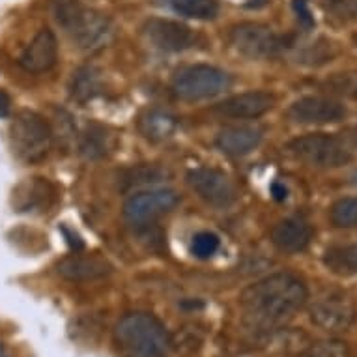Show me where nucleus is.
<instances>
[{
    "mask_svg": "<svg viewBox=\"0 0 357 357\" xmlns=\"http://www.w3.org/2000/svg\"><path fill=\"white\" fill-rule=\"evenodd\" d=\"M114 342L123 357H167L170 339L163 324L146 312H131L116 324Z\"/></svg>",
    "mask_w": 357,
    "mask_h": 357,
    "instance_id": "nucleus-3",
    "label": "nucleus"
},
{
    "mask_svg": "<svg viewBox=\"0 0 357 357\" xmlns=\"http://www.w3.org/2000/svg\"><path fill=\"white\" fill-rule=\"evenodd\" d=\"M287 150L294 158L317 169H339L354 159L344 142L326 133H310L296 137L287 144Z\"/></svg>",
    "mask_w": 357,
    "mask_h": 357,
    "instance_id": "nucleus-5",
    "label": "nucleus"
},
{
    "mask_svg": "<svg viewBox=\"0 0 357 357\" xmlns=\"http://www.w3.org/2000/svg\"><path fill=\"white\" fill-rule=\"evenodd\" d=\"M287 114L299 126H326L344 120L348 111L340 101L328 96H305L288 107Z\"/></svg>",
    "mask_w": 357,
    "mask_h": 357,
    "instance_id": "nucleus-12",
    "label": "nucleus"
},
{
    "mask_svg": "<svg viewBox=\"0 0 357 357\" xmlns=\"http://www.w3.org/2000/svg\"><path fill=\"white\" fill-rule=\"evenodd\" d=\"M294 10L298 13L299 23L303 24V26L310 29L314 24V19H312V15L309 12V6H307V0H294Z\"/></svg>",
    "mask_w": 357,
    "mask_h": 357,
    "instance_id": "nucleus-30",
    "label": "nucleus"
},
{
    "mask_svg": "<svg viewBox=\"0 0 357 357\" xmlns=\"http://www.w3.org/2000/svg\"><path fill=\"white\" fill-rule=\"evenodd\" d=\"M326 88L335 94L357 100V73H339V75L329 77L326 81Z\"/></svg>",
    "mask_w": 357,
    "mask_h": 357,
    "instance_id": "nucleus-28",
    "label": "nucleus"
},
{
    "mask_svg": "<svg viewBox=\"0 0 357 357\" xmlns=\"http://www.w3.org/2000/svg\"><path fill=\"white\" fill-rule=\"evenodd\" d=\"M169 4L176 13L199 21L215 19L219 13V4L215 0H169Z\"/></svg>",
    "mask_w": 357,
    "mask_h": 357,
    "instance_id": "nucleus-23",
    "label": "nucleus"
},
{
    "mask_svg": "<svg viewBox=\"0 0 357 357\" xmlns=\"http://www.w3.org/2000/svg\"><path fill=\"white\" fill-rule=\"evenodd\" d=\"M329 219L337 229H351L357 225V197H344L333 202Z\"/></svg>",
    "mask_w": 357,
    "mask_h": 357,
    "instance_id": "nucleus-25",
    "label": "nucleus"
},
{
    "mask_svg": "<svg viewBox=\"0 0 357 357\" xmlns=\"http://www.w3.org/2000/svg\"><path fill=\"white\" fill-rule=\"evenodd\" d=\"M275 105V96L264 90H251L243 94L232 96L229 100L221 101L219 105L213 107L217 114L225 118H234V120H245V118H258L271 111Z\"/></svg>",
    "mask_w": 357,
    "mask_h": 357,
    "instance_id": "nucleus-14",
    "label": "nucleus"
},
{
    "mask_svg": "<svg viewBox=\"0 0 357 357\" xmlns=\"http://www.w3.org/2000/svg\"><path fill=\"white\" fill-rule=\"evenodd\" d=\"M262 137V129L257 126H227L217 133L215 146L230 158H241L257 150Z\"/></svg>",
    "mask_w": 357,
    "mask_h": 357,
    "instance_id": "nucleus-18",
    "label": "nucleus"
},
{
    "mask_svg": "<svg viewBox=\"0 0 357 357\" xmlns=\"http://www.w3.org/2000/svg\"><path fill=\"white\" fill-rule=\"evenodd\" d=\"M180 202L174 189H148L131 195L123 204V217L133 225L153 221L155 217L169 213Z\"/></svg>",
    "mask_w": 357,
    "mask_h": 357,
    "instance_id": "nucleus-10",
    "label": "nucleus"
},
{
    "mask_svg": "<svg viewBox=\"0 0 357 357\" xmlns=\"http://www.w3.org/2000/svg\"><path fill=\"white\" fill-rule=\"evenodd\" d=\"M142 32L150 41V45L163 53H182L195 47L197 43V34L193 30L189 29L188 24L172 21V19H148L142 26Z\"/></svg>",
    "mask_w": 357,
    "mask_h": 357,
    "instance_id": "nucleus-11",
    "label": "nucleus"
},
{
    "mask_svg": "<svg viewBox=\"0 0 357 357\" xmlns=\"http://www.w3.org/2000/svg\"><path fill=\"white\" fill-rule=\"evenodd\" d=\"M56 271L60 277H64L68 281L82 282V281H94V279H103L111 275L112 266L107 258L100 255H70L62 258L56 264Z\"/></svg>",
    "mask_w": 357,
    "mask_h": 357,
    "instance_id": "nucleus-16",
    "label": "nucleus"
},
{
    "mask_svg": "<svg viewBox=\"0 0 357 357\" xmlns=\"http://www.w3.org/2000/svg\"><path fill=\"white\" fill-rule=\"evenodd\" d=\"M271 195H273V199L279 200V202H282V200L288 197V189L284 188L282 183L275 182L273 185H271Z\"/></svg>",
    "mask_w": 357,
    "mask_h": 357,
    "instance_id": "nucleus-32",
    "label": "nucleus"
},
{
    "mask_svg": "<svg viewBox=\"0 0 357 357\" xmlns=\"http://www.w3.org/2000/svg\"><path fill=\"white\" fill-rule=\"evenodd\" d=\"M139 133L150 142H165L178 131V118L161 109H148L139 116Z\"/></svg>",
    "mask_w": 357,
    "mask_h": 357,
    "instance_id": "nucleus-19",
    "label": "nucleus"
},
{
    "mask_svg": "<svg viewBox=\"0 0 357 357\" xmlns=\"http://www.w3.org/2000/svg\"><path fill=\"white\" fill-rule=\"evenodd\" d=\"M309 299L305 282L290 273H275L247 287L240 296L243 322L257 331H271L290 322Z\"/></svg>",
    "mask_w": 357,
    "mask_h": 357,
    "instance_id": "nucleus-1",
    "label": "nucleus"
},
{
    "mask_svg": "<svg viewBox=\"0 0 357 357\" xmlns=\"http://www.w3.org/2000/svg\"><path fill=\"white\" fill-rule=\"evenodd\" d=\"M51 13L60 29L84 53H98L114 38V24L107 15L82 4L81 0H53Z\"/></svg>",
    "mask_w": 357,
    "mask_h": 357,
    "instance_id": "nucleus-2",
    "label": "nucleus"
},
{
    "mask_svg": "<svg viewBox=\"0 0 357 357\" xmlns=\"http://www.w3.org/2000/svg\"><path fill=\"white\" fill-rule=\"evenodd\" d=\"M351 183H354V185H357V172H354V176H351Z\"/></svg>",
    "mask_w": 357,
    "mask_h": 357,
    "instance_id": "nucleus-34",
    "label": "nucleus"
},
{
    "mask_svg": "<svg viewBox=\"0 0 357 357\" xmlns=\"http://www.w3.org/2000/svg\"><path fill=\"white\" fill-rule=\"evenodd\" d=\"M112 142L114 139L109 133V129L100 123H88L79 137V152L82 158L96 161V159L105 158L107 153L111 152Z\"/></svg>",
    "mask_w": 357,
    "mask_h": 357,
    "instance_id": "nucleus-21",
    "label": "nucleus"
},
{
    "mask_svg": "<svg viewBox=\"0 0 357 357\" xmlns=\"http://www.w3.org/2000/svg\"><path fill=\"white\" fill-rule=\"evenodd\" d=\"M230 86V75L215 66L195 64L182 68L172 79V92L180 100L200 101L219 96Z\"/></svg>",
    "mask_w": 357,
    "mask_h": 357,
    "instance_id": "nucleus-6",
    "label": "nucleus"
},
{
    "mask_svg": "<svg viewBox=\"0 0 357 357\" xmlns=\"http://www.w3.org/2000/svg\"><path fill=\"white\" fill-rule=\"evenodd\" d=\"M337 47L331 41L320 38L318 41H312V43H307L305 47H301L298 51V62L305 66H322L326 62H331V60L337 56Z\"/></svg>",
    "mask_w": 357,
    "mask_h": 357,
    "instance_id": "nucleus-24",
    "label": "nucleus"
},
{
    "mask_svg": "<svg viewBox=\"0 0 357 357\" xmlns=\"http://www.w3.org/2000/svg\"><path fill=\"white\" fill-rule=\"evenodd\" d=\"M53 139V128L34 111L17 112L10 123V144L15 158L24 163H38L47 158Z\"/></svg>",
    "mask_w": 357,
    "mask_h": 357,
    "instance_id": "nucleus-4",
    "label": "nucleus"
},
{
    "mask_svg": "<svg viewBox=\"0 0 357 357\" xmlns=\"http://www.w3.org/2000/svg\"><path fill=\"white\" fill-rule=\"evenodd\" d=\"M299 357H350V350L340 340H322L309 346L299 354Z\"/></svg>",
    "mask_w": 357,
    "mask_h": 357,
    "instance_id": "nucleus-26",
    "label": "nucleus"
},
{
    "mask_svg": "<svg viewBox=\"0 0 357 357\" xmlns=\"http://www.w3.org/2000/svg\"><path fill=\"white\" fill-rule=\"evenodd\" d=\"M59 62V41L53 30L41 29L19 56V66L29 73H45Z\"/></svg>",
    "mask_w": 357,
    "mask_h": 357,
    "instance_id": "nucleus-13",
    "label": "nucleus"
},
{
    "mask_svg": "<svg viewBox=\"0 0 357 357\" xmlns=\"http://www.w3.org/2000/svg\"><path fill=\"white\" fill-rule=\"evenodd\" d=\"M324 264L337 275H357V243L329 247L324 255Z\"/></svg>",
    "mask_w": 357,
    "mask_h": 357,
    "instance_id": "nucleus-22",
    "label": "nucleus"
},
{
    "mask_svg": "<svg viewBox=\"0 0 357 357\" xmlns=\"http://www.w3.org/2000/svg\"><path fill=\"white\" fill-rule=\"evenodd\" d=\"M56 200V188L45 178H29L13 189L12 204L15 211H45Z\"/></svg>",
    "mask_w": 357,
    "mask_h": 357,
    "instance_id": "nucleus-15",
    "label": "nucleus"
},
{
    "mask_svg": "<svg viewBox=\"0 0 357 357\" xmlns=\"http://www.w3.org/2000/svg\"><path fill=\"white\" fill-rule=\"evenodd\" d=\"M356 305L342 292L324 294L310 307L312 324L329 333L346 331L356 322Z\"/></svg>",
    "mask_w": 357,
    "mask_h": 357,
    "instance_id": "nucleus-9",
    "label": "nucleus"
},
{
    "mask_svg": "<svg viewBox=\"0 0 357 357\" xmlns=\"http://www.w3.org/2000/svg\"><path fill=\"white\" fill-rule=\"evenodd\" d=\"M0 357H8L6 350H4V346H2V344H0Z\"/></svg>",
    "mask_w": 357,
    "mask_h": 357,
    "instance_id": "nucleus-33",
    "label": "nucleus"
},
{
    "mask_svg": "<svg viewBox=\"0 0 357 357\" xmlns=\"http://www.w3.org/2000/svg\"><path fill=\"white\" fill-rule=\"evenodd\" d=\"M229 43L251 60H268L281 54L287 47V40L268 24L240 23L229 30Z\"/></svg>",
    "mask_w": 357,
    "mask_h": 357,
    "instance_id": "nucleus-7",
    "label": "nucleus"
},
{
    "mask_svg": "<svg viewBox=\"0 0 357 357\" xmlns=\"http://www.w3.org/2000/svg\"><path fill=\"white\" fill-rule=\"evenodd\" d=\"M328 8L342 23H357V0H329Z\"/></svg>",
    "mask_w": 357,
    "mask_h": 357,
    "instance_id": "nucleus-29",
    "label": "nucleus"
},
{
    "mask_svg": "<svg viewBox=\"0 0 357 357\" xmlns=\"http://www.w3.org/2000/svg\"><path fill=\"white\" fill-rule=\"evenodd\" d=\"M103 92V77L94 66H82L73 71L70 81V96L77 103H88Z\"/></svg>",
    "mask_w": 357,
    "mask_h": 357,
    "instance_id": "nucleus-20",
    "label": "nucleus"
},
{
    "mask_svg": "<svg viewBox=\"0 0 357 357\" xmlns=\"http://www.w3.org/2000/svg\"><path fill=\"white\" fill-rule=\"evenodd\" d=\"M219 245L221 241L213 232H199V234L193 236V241H191V252H193L197 258H211L219 251Z\"/></svg>",
    "mask_w": 357,
    "mask_h": 357,
    "instance_id": "nucleus-27",
    "label": "nucleus"
},
{
    "mask_svg": "<svg viewBox=\"0 0 357 357\" xmlns=\"http://www.w3.org/2000/svg\"><path fill=\"white\" fill-rule=\"evenodd\" d=\"M354 40H356V43H357V34H356V36H354Z\"/></svg>",
    "mask_w": 357,
    "mask_h": 357,
    "instance_id": "nucleus-35",
    "label": "nucleus"
},
{
    "mask_svg": "<svg viewBox=\"0 0 357 357\" xmlns=\"http://www.w3.org/2000/svg\"><path fill=\"white\" fill-rule=\"evenodd\" d=\"M10 109H12V98L8 94L6 90L0 88V118H4L10 114Z\"/></svg>",
    "mask_w": 357,
    "mask_h": 357,
    "instance_id": "nucleus-31",
    "label": "nucleus"
},
{
    "mask_svg": "<svg viewBox=\"0 0 357 357\" xmlns=\"http://www.w3.org/2000/svg\"><path fill=\"white\" fill-rule=\"evenodd\" d=\"M189 188L199 195L208 206L225 210L236 202L238 191L229 174L211 167H199L188 172Z\"/></svg>",
    "mask_w": 357,
    "mask_h": 357,
    "instance_id": "nucleus-8",
    "label": "nucleus"
},
{
    "mask_svg": "<svg viewBox=\"0 0 357 357\" xmlns=\"http://www.w3.org/2000/svg\"><path fill=\"white\" fill-rule=\"evenodd\" d=\"M314 236V230L309 222L301 217H288L282 219L271 229V243L281 252L296 255V252L305 251L310 245Z\"/></svg>",
    "mask_w": 357,
    "mask_h": 357,
    "instance_id": "nucleus-17",
    "label": "nucleus"
}]
</instances>
